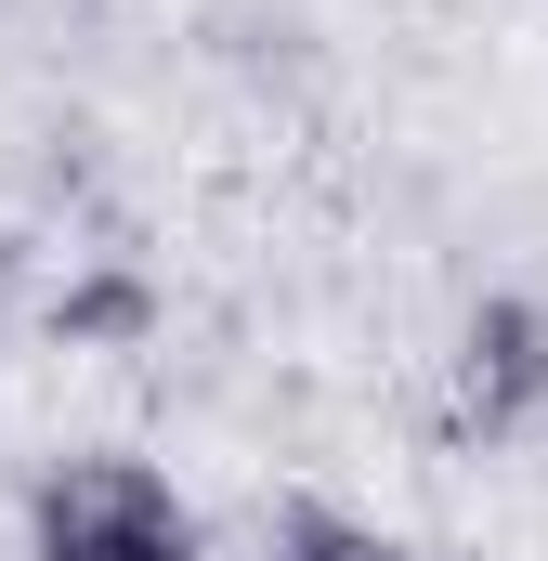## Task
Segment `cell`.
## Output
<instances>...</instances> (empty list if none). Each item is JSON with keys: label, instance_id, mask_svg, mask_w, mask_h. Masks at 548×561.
Listing matches in <instances>:
<instances>
[{"label": "cell", "instance_id": "6da1fadb", "mask_svg": "<svg viewBox=\"0 0 548 561\" xmlns=\"http://www.w3.org/2000/svg\"><path fill=\"white\" fill-rule=\"evenodd\" d=\"M26 561H196V510L157 457H66L26 496Z\"/></svg>", "mask_w": 548, "mask_h": 561}, {"label": "cell", "instance_id": "7a4b0ae2", "mask_svg": "<svg viewBox=\"0 0 548 561\" xmlns=\"http://www.w3.org/2000/svg\"><path fill=\"white\" fill-rule=\"evenodd\" d=\"M444 392H457V431H523L548 405V313L536 300H483L444 353Z\"/></svg>", "mask_w": 548, "mask_h": 561}, {"label": "cell", "instance_id": "3957f363", "mask_svg": "<svg viewBox=\"0 0 548 561\" xmlns=\"http://www.w3.org/2000/svg\"><path fill=\"white\" fill-rule=\"evenodd\" d=\"M287 561H418L379 523H340V510H287Z\"/></svg>", "mask_w": 548, "mask_h": 561}]
</instances>
